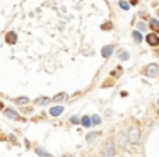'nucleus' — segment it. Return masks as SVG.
Masks as SVG:
<instances>
[{
	"label": "nucleus",
	"mask_w": 159,
	"mask_h": 157,
	"mask_svg": "<svg viewBox=\"0 0 159 157\" xmlns=\"http://www.w3.org/2000/svg\"><path fill=\"white\" fill-rule=\"evenodd\" d=\"M128 140H130V143H139V140H140V132H139L137 126H132V128H130V132H128Z\"/></svg>",
	"instance_id": "f257e3e1"
},
{
	"label": "nucleus",
	"mask_w": 159,
	"mask_h": 157,
	"mask_svg": "<svg viewBox=\"0 0 159 157\" xmlns=\"http://www.w3.org/2000/svg\"><path fill=\"white\" fill-rule=\"evenodd\" d=\"M128 142H130V140H128V135H125V133H120V135L116 137V143H118L120 149H125V147L128 145Z\"/></svg>",
	"instance_id": "f03ea898"
},
{
	"label": "nucleus",
	"mask_w": 159,
	"mask_h": 157,
	"mask_svg": "<svg viewBox=\"0 0 159 157\" xmlns=\"http://www.w3.org/2000/svg\"><path fill=\"white\" fill-rule=\"evenodd\" d=\"M105 157H115V145H113V142H108L105 145Z\"/></svg>",
	"instance_id": "7ed1b4c3"
},
{
	"label": "nucleus",
	"mask_w": 159,
	"mask_h": 157,
	"mask_svg": "<svg viewBox=\"0 0 159 157\" xmlns=\"http://www.w3.org/2000/svg\"><path fill=\"white\" fill-rule=\"evenodd\" d=\"M145 75H149V77H156L158 75V65H149L147 68H145Z\"/></svg>",
	"instance_id": "20e7f679"
},
{
	"label": "nucleus",
	"mask_w": 159,
	"mask_h": 157,
	"mask_svg": "<svg viewBox=\"0 0 159 157\" xmlns=\"http://www.w3.org/2000/svg\"><path fill=\"white\" fill-rule=\"evenodd\" d=\"M113 50H115V46H113V44H109V46H105V48L101 50V55H103L105 58H108V57H111Z\"/></svg>",
	"instance_id": "39448f33"
},
{
	"label": "nucleus",
	"mask_w": 159,
	"mask_h": 157,
	"mask_svg": "<svg viewBox=\"0 0 159 157\" xmlns=\"http://www.w3.org/2000/svg\"><path fill=\"white\" fill-rule=\"evenodd\" d=\"M147 43H149L151 46H158V44H159L158 34H149V36H147Z\"/></svg>",
	"instance_id": "423d86ee"
},
{
	"label": "nucleus",
	"mask_w": 159,
	"mask_h": 157,
	"mask_svg": "<svg viewBox=\"0 0 159 157\" xmlns=\"http://www.w3.org/2000/svg\"><path fill=\"white\" fill-rule=\"evenodd\" d=\"M5 41H7L9 44H14V43L17 41V36H16V33H7V36H5Z\"/></svg>",
	"instance_id": "0eeeda50"
},
{
	"label": "nucleus",
	"mask_w": 159,
	"mask_h": 157,
	"mask_svg": "<svg viewBox=\"0 0 159 157\" xmlns=\"http://www.w3.org/2000/svg\"><path fill=\"white\" fill-rule=\"evenodd\" d=\"M62 111H63V108H62V106H55V108L50 109V115H52V116H60V115H62Z\"/></svg>",
	"instance_id": "6e6552de"
},
{
	"label": "nucleus",
	"mask_w": 159,
	"mask_h": 157,
	"mask_svg": "<svg viewBox=\"0 0 159 157\" xmlns=\"http://www.w3.org/2000/svg\"><path fill=\"white\" fill-rule=\"evenodd\" d=\"M81 123H82V126H92V119H91V116H84Z\"/></svg>",
	"instance_id": "1a4fd4ad"
},
{
	"label": "nucleus",
	"mask_w": 159,
	"mask_h": 157,
	"mask_svg": "<svg viewBox=\"0 0 159 157\" xmlns=\"http://www.w3.org/2000/svg\"><path fill=\"white\" fill-rule=\"evenodd\" d=\"M5 115H7L9 118H14V119H17L19 118V115L14 111V109H5Z\"/></svg>",
	"instance_id": "9d476101"
},
{
	"label": "nucleus",
	"mask_w": 159,
	"mask_h": 157,
	"mask_svg": "<svg viewBox=\"0 0 159 157\" xmlns=\"http://www.w3.org/2000/svg\"><path fill=\"white\" fill-rule=\"evenodd\" d=\"M151 27H152V29H154V31L158 33V31H159V20H156V19H151Z\"/></svg>",
	"instance_id": "9b49d317"
},
{
	"label": "nucleus",
	"mask_w": 159,
	"mask_h": 157,
	"mask_svg": "<svg viewBox=\"0 0 159 157\" xmlns=\"http://www.w3.org/2000/svg\"><path fill=\"white\" fill-rule=\"evenodd\" d=\"M48 101H50V99H48V98H38V99H36V104H39V106H43V104H46Z\"/></svg>",
	"instance_id": "f8f14e48"
},
{
	"label": "nucleus",
	"mask_w": 159,
	"mask_h": 157,
	"mask_svg": "<svg viewBox=\"0 0 159 157\" xmlns=\"http://www.w3.org/2000/svg\"><path fill=\"white\" fill-rule=\"evenodd\" d=\"M36 152H38L39 157H52L50 154H46V150H43V149H36Z\"/></svg>",
	"instance_id": "ddd939ff"
},
{
	"label": "nucleus",
	"mask_w": 159,
	"mask_h": 157,
	"mask_svg": "<svg viewBox=\"0 0 159 157\" xmlns=\"http://www.w3.org/2000/svg\"><path fill=\"white\" fill-rule=\"evenodd\" d=\"M91 119H92V125H99V123H101V118L98 116V115H92Z\"/></svg>",
	"instance_id": "4468645a"
},
{
	"label": "nucleus",
	"mask_w": 159,
	"mask_h": 157,
	"mask_svg": "<svg viewBox=\"0 0 159 157\" xmlns=\"http://www.w3.org/2000/svg\"><path fill=\"white\" fill-rule=\"evenodd\" d=\"M63 99H67V94L65 92H60V94L55 96V101H63Z\"/></svg>",
	"instance_id": "2eb2a0df"
},
{
	"label": "nucleus",
	"mask_w": 159,
	"mask_h": 157,
	"mask_svg": "<svg viewBox=\"0 0 159 157\" xmlns=\"http://www.w3.org/2000/svg\"><path fill=\"white\" fill-rule=\"evenodd\" d=\"M134 39L139 43V41H142V34H140V31H134Z\"/></svg>",
	"instance_id": "dca6fc26"
},
{
	"label": "nucleus",
	"mask_w": 159,
	"mask_h": 157,
	"mask_svg": "<svg viewBox=\"0 0 159 157\" xmlns=\"http://www.w3.org/2000/svg\"><path fill=\"white\" fill-rule=\"evenodd\" d=\"M120 7H122L123 10H128V7H130V5H128L127 2H123V0H122V2H120Z\"/></svg>",
	"instance_id": "f3484780"
},
{
	"label": "nucleus",
	"mask_w": 159,
	"mask_h": 157,
	"mask_svg": "<svg viewBox=\"0 0 159 157\" xmlns=\"http://www.w3.org/2000/svg\"><path fill=\"white\" fill-rule=\"evenodd\" d=\"M120 58L122 60H128V53H127V51H120Z\"/></svg>",
	"instance_id": "a211bd4d"
},
{
	"label": "nucleus",
	"mask_w": 159,
	"mask_h": 157,
	"mask_svg": "<svg viewBox=\"0 0 159 157\" xmlns=\"http://www.w3.org/2000/svg\"><path fill=\"white\" fill-rule=\"evenodd\" d=\"M98 137V135H96V133H89L87 135V142H94V138Z\"/></svg>",
	"instance_id": "6ab92c4d"
},
{
	"label": "nucleus",
	"mask_w": 159,
	"mask_h": 157,
	"mask_svg": "<svg viewBox=\"0 0 159 157\" xmlns=\"http://www.w3.org/2000/svg\"><path fill=\"white\" fill-rule=\"evenodd\" d=\"M17 102H19V104H26V102H28V98H19Z\"/></svg>",
	"instance_id": "aec40b11"
},
{
	"label": "nucleus",
	"mask_w": 159,
	"mask_h": 157,
	"mask_svg": "<svg viewBox=\"0 0 159 157\" xmlns=\"http://www.w3.org/2000/svg\"><path fill=\"white\" fill-rule=\"evenodd\" d=\"M139 29H140V31H144V29H145V26H144V22H139Z\"/></svg>",
	"instance_id": "412c9836"
},
{
	"label": "nucleus",
	"mask_w": 159,
	"mask_h": 157,
	"mask_svg": "<svg viewBox=\"0 0 159 157\" xmlns=\"http://www.w3.org/2000/svg\"><path fill=\"white\" fill-rule=\"evenodd\" d=\"M132 3H137V0H132Z\"/></svg>",
	"instance_id": "4be33fe9"
}]
</instances>
